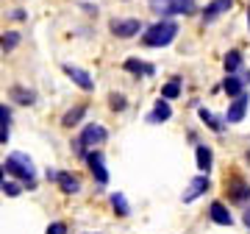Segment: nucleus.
<instances>
[{
  "mask_svg": "<svg viewBox=\"0 0 250 234\" xmlns=\"http://www.w3.org/2000/svg\"><path fill=\"white\" fill-rule=\"evenodd\" d=\"M108 31H111L117 39H131V36H136L142 31V23L136 17H117V20L108 23Z\"/></svg>",
  "mask_w": 250,
  "mask_h": 234,
  "instance_id": "4",
  "label": "nucleus"
},
{
  "mask_svg": "<svg viewBox=\"0 0 250 234\" xmlns=\"http://www.w3.org/2000/svg\"><path fill=\"white\" fill-rule=\"evenodd\" d=\"M178 95H181V78H172V81H167L161 87V98L172 100V98H178Z\"/></svg>",
  "mask_w": 250,
  "mask_h": 234,
  "instance_id": "23",
  "label": "nucleus"
},
{
  "mask_svg": "<svg viewBox=\"0 0 250 234\" xmlns=\"http://www.w3.org/2000/svg\"><path fill=\"white\" fill-rule=\"evenodd\" d=\"M83 159H86V164H89V170H92V176H95V181H98V184H108V170H106V159H103V153L92 148Z\"/></svg>",
  "mask_w": 250,
  "mask_h": 234,
  "instance_id": "5",
  "label": "nucleus"
},
{
  "mask_svg": "<svg viewBox=\"0 0 250 234\" xmlns=\"http://www.w3.org/2000/svg\"><path fill=\"white\" fill-rule=\"evenodd\" d=\"M20 39H22V36H20L17 31H6V34H0V47L9 53V50H14V47L20 45Z\"/></svg>",
  "mask_w": 250,
  "mask_h": 234,
  "instance_id": "22",
  "label": "nucleus"
},
{
  "mask_svg": "<svg viewBox=\"0 0 250 234\" xmlns=\"http://www.w3.org/2000/svg\"><path fill=\"white\" fill-rule=\"evenodd\" d=\"M197 115H200V120H203L206 126L211 128V131H217V134H220V131L225 128V120H220V117H214L211 112H208V109H197Z\"/></svg>",
  "mask_w": 250,
  "mask_h": 234,
  "instance_id": "18",
  "label": "nucleus"
},
{
  "mask_svg": "<svg viewBox=\"0 0 250 234\" xmlns=\"http://www.w3.org/2000/svg\"><path fill=\"white\" fill-rule=\"evenodd\" d=\"M223 90L228 98H236V95H242L245 92V78H239V75H233V72H228L223 81Z\"/></svg>",
  "mask_w": 250,
  "mask_h": 234,
  "instance_id": "16",
  "label": "nucleus"
},
{
  "mask_svg": "<svg viewBox=\"0 0 250 234\" xmlns=\"http://www.w3.org/2000/svg\"><path fill=\"white\" fill-rule=\"evenodd\" d=\"M108 106L114 109V112H123V109L128 106V100H125V95H120V92H111V95H108Z\"/></svg>",
  "mask_w": 250,
  "mask_h": 234,
  "instance_id": "25",
  "label": "nucleus"
},
{
  "mask_svg": "<svg viewBox=\"0 0 250 234\" xmlns=\"http://www.w3.org/2000/svg\"><path fill=\"white\" fill-rule=\"evenodd\" d=\"M231 6H233V0H211V3L203 9V20L206 23H211V20H217L220 14L231 11Z\"/></svg>",
  "mask_w": 250,
  "mask_h": 234,
  "instance_id": "13",
  "label": "nucleus"
},
{
  "mask_svg": "<svg viewBox=\"0 0 250 234\" xmlns=\"http://www.w3.org/2000/svg\"><path fill=\"white\" fill-rule=\"evenodd\" d=\"M108 140V131L100 123H86V126L81 128V137H78V142L86 148V153L95 148V145H103Z\"/></svg>",
  "mask_w": 250,
  "mask_h": 234,
  "instance_id": "3",
  "label": "nucleus"
},
{
  "mask_svg": "<svg viewBox=\"0 0 250 234\" xmlns=\"http://www.w3.org/2000/svg\"><path fill=\"white\" fill-rule=\"evenodd\" d=\"M225 189H228L231 201H236V204H248V198H250V184H245L242 179H228V181H225Z\"/></svg>",
  "mask_w": 250,
  "mask_h": 234,
  "instance_id": "9",
  "label": "nucleus"
},
{
  "mask_svg": "<svg viewBox=\"0 0 250 234\" xmlns=\"http://www.w3.org/2000/svg\"><path fill=\"white\" fill-rule=\"evenodd\" d=\"M248 103H250V95H248V92L236 95V98L231 100L228 112H225V123H242V120H245V115H248Z\"/></svg>",
  "mask_w": 250,
  "mask_h": 234,
  "instance_id": "7",
  "label": "nucleus"
},
{
  "mask_svg": "<svg viewBox=\"0 0 250 234\" xmlns=\"http://www.w3.org/2000/svg\"><path fill=\"white\" fill-rule=\"evenodd\" d=\"M6 173L9 176H14L17 181H22V184H28V189H34L36 187V167H34V162H31V156H25V153H20V151H14V153H9V159H6Z\"/></svg>",
  "mask_w": 250,
  "mask_h": 234,
  "instance_id": "2",
  "label": "nucleus"
},
{
  "mask_svg": "<svg viewBox=\"0 0 250 234\" xmlns=\"http://www.w3.org/2000/svg\"><path fill=\"white\" fill-rule=\"evenodd\" d=\"M62 70L67 72V75L72 78V84H78L83 92H92V90H95V78H92L86 70H81V67H72V64H64Z\"/></svg>",
  "mask_w": 250,
  "mask_h": 234,
  "instance_id": "8",
  "label": "nucleus"
},
{
  "mask_svg": "<svg viewBox=\"0 0 250 234\" xmlns=\"http://www.w3.org/2000/svg\"><path fill=\"white\" fill-rule=\"evenodd\" d=\"M45 234H67V226H64V223H50Z\"/></svg>",
  "mask_w": 250,
  "mask_h": 234,
  "instance_id": "27",
  "label": "nucleus"
},
{
  "mask_svg": "<svg viewBox=\"0 0 250 234\" xmlns=\"http://www.w3.org/2000/svg\"><path fill=\"white\" fill-rule=\"evenodd\" d=\"M223 67H225V72H236L242 67V50H228L225 53V59H223Z\"/></svg>",
  "mask_w": 250,
  "mask_h": 234,
  "instance_id": "20",
  "label": "nucleus"
},
{
  "mask_svg": "<svg viewBox=\"0 0 250 234\" xmlns=\"http://www.w3.org/2000/svg\"><path fill=\"white\" fill-rule=\"evenodd\" d=\"M245 223L250 226V207H248V212H245Z\"/></svg>",
  "mask_w": 250,
  "mask_h": 234,
  "instance_id": "32",
  "label": "nucleus"
},
{
  "mask_svg": "<svg viewBox=\"0 0 250 234\" xmlns=\"http://www.w3.org/2000/svg\"><path fill=\"white\" fill-rule=\"evenodd\" d=\"M3 181H6V167L0 164V184H3Z\"/></svg>",
  "mask_w": 250,
  "mask_h": 234,
  "instance_id": "31",
  "label": "nucleus"
},
{
  "mask_svg": "<svg viewBox=\"0 0 250 234\" xmlns=\"http://www.w3.org/2000/svg\"><path fill=\"white\" fill-rule=\"evenodd\" d=\"M175 36H178V23L175 20H159L150 28H145L142 45L145 47H167V45H172Z\"/></svg>",
  "mask_w": 250,
  "mask_h": 234,
  "instance_id": "1",
  "label": "nucleus"
},
{
  "mask_svg": "<svg viewBox=\"0 0 250 234\" xmlns=\"http://www.w3.org/2000/svg\"><path fill=\"white\" fill-rule=\"evenodd\" d=\"M248 28H250V9H248Z\"/></svg>",
  "mask_w": 250,
  "mask_h": 234,
  "instance_id": "33",
  "label": "nucleus"
},
{
  "mask_svg": "<svg viewBox=\"0 0 250 234\" xmlns=\"http://www.w3.org/2000/svg\"><path fill=\"white\" fill-rule=\"evenodd\" d=\"M45 176H47V181H56V179H59V170H50V167H47Z\"/></svg>",
  "mask_w": 250,
  "mask_h": 234,
  "instance_id": "29",
  "label": "nucleus"
},
{
  "mask_svg": "<svg viewBox=\"0 0 250 234\" xmlns=\"http://www.w3.org/2000/svg\"><path fill=\"white\" fill-rule=\"evenodd\" d=\"M56 184L62 187V192H64V195H75V192L81 189L78 176H72V173H64V170H59V179H56Z\"/></svg>",
  "mask_w": 250,
  "mask_h": 234,
  "instance_id": "14",
  "label": "nucleus"
},
{
  "mask_svg": "<svg viewBox=\"0 0 250 234\" xmlns=\"http://www.w3.org/2000/svg\"><path fill=\"white\" fill-rule=\"evenodd\" d=\"M195 159H197V170L200 173H208L211 164H214V156H211V148L208 145H197L195 148Z\"/></svg>",
  "mask_w": 250,
  "mask_h": 234,
  "instance_id": "15",
  "label": "nucleus"
},
{
  "mask_svg": "<svg viewBox=\"0 0 250 234\" xmlns=\"http://www.w3.org/2000/svg\"><path fill=\"white\" fill-rule=\"evenodd\" d=\"M11 20H25V11H11Z\"/></svg>",
  "mask_w": 250,
  "mask_h": 234,
  "instance_id": "30",
  "label": "nucleus"
},
{
  "mask_svg": "<svg viewBox=\"0 0 250 234\" xmlns=\"http://www.w3.org/2000/svg\"><path fill=\"white\" fill-rule=\"evenodd\" d=\"M9 98L14 100V103H20V106H34L36 103V92L25 90V87H20V84H14V87L9 90Z\"/></svg>",
  "mask_w": 250,
  "mask_h": 234,
  "instance_id": "11",
  "label": "nucleus"
},
{
  "mask_svg": "<svg viewBox=\"0 0 250 234\" xmlns=\"http://www.w3.org/2000/svg\"><path fill=\"white\" fill-rule=\"evenodd\" d=\"M111 207H114V212L120 217H128L131 215V207H128V201H125L123 192H111Z\"/></svg>",
  "mask_w": 250,
  "mask_h": 234,
  "instance_id": "21",
  "label": "nucleus"
},
{
  "mask_svg": "<svg viewBox=\"0 0 250 234\" xmlns=\"http://www.w3.org/2000/svg\"><path fill=\"white\" fill-rule=\"evenodd\" d=\"M208 187H211V181H208V173H200V176H195V179L189 181L187 192H184L181 198H184V204H192V201H197L200 195H206V192H208Z\"/></svg>",
  "mask_w": 250,
  "mask_h": 234,
  "instance_id": "6",
  "label": "nucleus"
},
{
  "mask_svg": "<svg viewBox=\"0 0 250 234\" xmlns=\"http://www.w3.org/2000/svg\"><path fill=\"white\" fill-rule=\"evenodd\" d=\"M0 142H9V126H0Z\"/></svg>",
  "mask_w": 250,
  "mask_h": 234,
  "instance_id": "28",
  "label": "nucleus"
},
{
  "mask_svg": "<svg viewBox=\"0 0 250 234\" xmlns=\"http://www.w3.org/2000/svg\"><path fill=\"white\" fill-rule=\"evenodd\" d=\"M208 217H211L217 226H231V223H233L231 212H228V207H225L223 201H214V204L208 207Z\"/></svg>",
  "mask_w": 250,
  "mask_h": 234,
  "instance_id": "12",
  "label": "nucleus"
},
{
  "mask_svg": "<svg viewBox=\"0 0 250 234\" xmlns=\"http://www.w3.org/2000/svg\"><path fill=\"white\" fill-rule=\"evenodd\" d=\"M83 115H86V103H78V106H72L70 112L62 117V126H64V128H75L81 120H83Z\"/></svg>",
  "mask_w": 250,
  "mask_h": 234,
  "instance_id": "17",
  "label": "nucleus"
},
{
  "mask_svg": "<svg viewBox=\"0 0 250 234\" xmlns=\"http://www.w3.org/2000/svg\"><path fill=\"white\" fill-rule=\"evenodd\" d=\"M0 189H3L9 198H17L20 192H22V181H3V184H0Z\"/></svg>",
  "mask_w": 250,
  "mask_h": 234,
  "instance_id": "24",
  "label": "nucleus"
},
{
  "mask_svg": "<svg viewBox=\"0 0 250 234\" xmlns=\"http://www.w3.org/2000/svg\"><path fill=\"white\" fill-rule=\"evenodd\" d=\"M11 123V109L0 103V126H9Z\"/></svg>",
  "mask_w": 250,
  "mask_h": 234,
  "instance_id": "26",
  "label": "nucleus"
},
{
  "mask_svg": "<svg viewBox=\"0 0 250 234\" xmlns=\"http://www.w3.org/2000/svg\"><path fill=\"white\" fill-rule=\"evenodd\" d=\"M125 70L128 72H134V75H153V64H145V62H139V59H128L125 62Z\"/></svg>",
  "mask_w": 250,
  "mask_h": 234,
  "instance_id": "19",
  "label": "nucleus"
},
{
  "mask_svg": "<svg viewBox=\"0 0 250 234\" xmlns=\"http://www.w3.org/2000/svg\"><path fill=\"white\" fill-rule=\"evenodd\" d=\"M153 3H159V0H153Z\"/></svg>",
  "mask_w": 250,
  "mask_h": 234,
  "instance_id": "34",
  "label": "nucleus"
},
{
  "mask_svg": "<svg viewBox=\"0 0 250 234\" xmlns=\"http://www.w3.org/2000/svg\"><path fill=\"white\" fill-rule=\"evenodd\" d=\"M170 117H172L170 100H167V98H159V100H156V106H153V112L147 115V123H167Z\"/></svg>",
  "mask_w": 250,
  "mask_h": 234,
  "instance_id": "10",
  "label": "nucleus"
}]
</instances>
